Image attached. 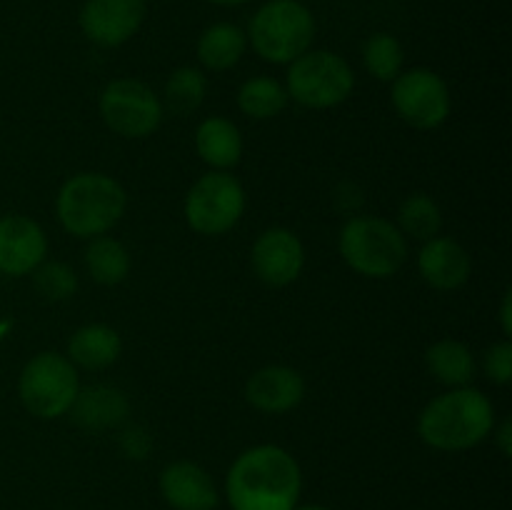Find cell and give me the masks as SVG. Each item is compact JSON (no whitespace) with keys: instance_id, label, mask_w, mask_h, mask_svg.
I'll return each instance as SVG.
<instances>
[{"instance_id":"d6986e66","label":"cell","mask_w":512,"mask_h":510,"mask_svg":"<svg viewBox=\"0 0 512 510\" xmlns=\"http://www.w3.org/2000/svg\"><path fill=\"white\" fill-rule=\"evenodd\" d=\"M70 410H73L75 423L90 430H100L120 423L128 415V400L120 390L108 388V385H95V388L78 393Z\"/></svg>"},{"instance_id":"5b68a950","label":"cell","mask_w":512,"mask_h":510,"mask_svg":"<svg viewBox=\"0 0 512 510\" xmlns=\"http://www.w3.org/2000/svg\"><path fill=\"white\" fill-rule=\"evenodd\" d=\"M340 255L365 278H390L403 268L408 243L385 218H353L340 233Z\"/></svg>"},{"instance_id":"9c48e42d","label":"cell","mask_w":512,"mask_h":510,"mask_svg":"<svg viewBox=\"0 0 512 510\" xmlns=\"http://www.w3.org/2000/svg\"><path fill=\"white\" fill-rule=\"evenodd\" d=\"M100 115L113 133L123 138H145L163 120V103L140 80L120 78L105 85L100 95Z\"/></svg>"},{"instance_id":"7a4b0ae2","label":"cell","mask_w":512,"mask_h":510,"mask_svg":"<svg viewBox=\"0 0 512 510\" xmlns=\"http://www.w3.org/2000/svg\"><path fill=\"white\" fill-rule=\"evenodd\" d=\"M493 430V405L480 390L455 388L430 400L420 413L418 433L435 450H468Z\"/></svg>"},{"instance_id":"30bf717a","label":"cell","mask_w":512,"mask_h":510,"mask_svg":"<svg viewBox=\"0 0 512 510\" xmlns=\"http://www.w3.org/2000/svg\"><path fill=\"white\" fill-rule=\"evenodd\" d=\"M393 105L400 118L413 128H438L450 115L448 85L433 70L413 68L395 78Z\"/></svg>"},{"instance_id":"6da1fadb","label":"cell","mask_w":512,"mask_h":510,"mask_svg":"<svg viewBox=\"0 0 512 510\" xmlns=\"http://www.w3.org/2000/svg\"><path fill=\"white\" fill-rule=\"evenodd\" d=\"M300 488L298 460L278 445L245 450L225 478V495L233 510H295Z\"/></svg>"},{"instance_id":"5bb4252c","label":"cell","mask_w":512,"mask_h":510,"mask_svg":"<svg viewBox=\"0 0 512 510\" xmlns=\"http://www.w3.org/2000/svg\"><path fill=\"white\" fill-rule=\"evenodd\" d=\"M160 493L173 510H215L220 500L213 478L190 460L170 463L160 473Z\"/></svg>"},{"instance_id":"2e32d148","label":"cell","mask_w":512,"mask_h":510,"mask_svg":"<svg viewBox=\"0 0 512 510\" xmlns=\"http://www.w3.org/2000/svg\"><path fill=\"white\" fill-rule=\"evenodd\" d=\"M418 268L425 283L438 290H455L468 283L470 255L458 240L453 238H430L418 255Z\"/></svg>"},{"instance_id":"f1b7e54d","label":"cell","mask_w":512,"mask_h":510,"mask_svg":"<svg viewBox=\"0 0 512 510\" xmlns=\"http://www.w3.org/2000/svg\"><path fill=\"white\" fill-rule=\"evenodd\" d=\"M508 438H510V423H505L503 430H500V440H503V453H505V455H510V443H508Z\"/></svg>"},{"instance_id":"cb8c5ba5","label":"cell","mask_w":512,"mask_h":510,"mask_svg":"<svg viewBox=\"0 0 512 510\" xmlns=\"http://www.w3.org/2000/svg\"><path fill=\"white\" fill-rule=\"evenodd\" d=\"M208 80L195 68H178L165 83V108L173 115H190L200 108Z\"/></svg>"},{"instance_id":"1f68e13d","label":"cell","mask_w":512,"mask_h":510,"mask_svg":"<svg viewBox=\"0 0 512 510\" xmlns=\"http://www.w3.org/2000/svg\"><path fill=\"white\" fill-rule=\"evenodd\" d=\"M295 510H328V508H320V505H308V508H295Z\"/></svg>"},{"instance_id":"ac0fdd59","label":"cell","mask_w":512,"mask_h":510,"mask_svg":"<svg viewBox=\"0 0 512 510\" xmlns=\"http://www.w3.org/2000/svg\"><path fill=\"white\" fill-rule=\"evenodd\" d=\"M120 350H123L120 335L113 328L100 323L75 330L68 343L70 363H78L88 370H100L113 365L118 360Z\"/></svg>"},{"instance_id":"4dcf8cb0","label":"cell","mask_w":512,"mask_h":510,"mask_svg":"<svg viewBox=\"0 0 512 510\" xmlns=\"http://www.w3.org/2000/svg\"><path fill=\"white\" fill-rule=\"evenodd\" d=\"M210 3H215V5H223V8H238V5H245V3H250V0H210Z\"/></svg>"},{"instance_id":"3957f363","label":"cell","mask_w":512,"mask_h":510,"mask_svg":"<svg viewBox=\"0 0 512 510\" xmlns=\"http://www.w3.org/2000/svg\"><path fill=\"white\" fill-rule=\"evenodd\" d=\"M58 220L75 238L108 233L125 213V190L103 173H80L65 180L58 193Z\"/></svg>"},{"instance_id":"83f0119b","label":"cell","mask_w":512,"mask_h":510,"mask_svg":"<svg viewBox=\"0 0 512 510\" xmlns=\"http://www.w3.org/2000/svg\"><path fill=\"white\" fill-rule=\"evenodd\" d=\"M485 373L490 380L505 385L512 378V345L498 343L485 353Z\"/></svg>"},{"instance_id":"44dd1931","label":"cell","mask_w":512,"mask_h":510,"mask_svg":"<svg viewBox=\"0 0 512 510\" xmlns=\"http://www.w3.org/2000/svg\"><path fill=\"white\" fill-rule=\"evenodd\" d=\"M428 368L440 383L453 385V388H465L475 375V360L468 345L458 340H438L428 350Z\"/></svg>"},{"instance_id":"7c38bea8","label":"cell","mask_w":512,"mask_h":510,"mask_svg":"<svg viewBox=\"0 0 512 510\" xmlns=\"http://www.w3.org/2000/svg\"><path fill=\"white\" fill-rule=\"evenodd\" d=\"M48 253V240L43 228L25 215H3L0 218V273L28 275L38 268Z\"/></svg>"},{"instance_id":"277c9868","label":"cell","mask_w":512,"mask_h":510,"mask_svg":"<svg viewBox=\"0 0 512 510\" xmlns=\"http://www.w3.org/2000/svg\"><path fill=\"white\" fill-rule=\"evenodd\" d=\"M248 38L268 63H293L313 45L315 18L300 0H268L250 20Z\"/></svg>"},{"instance_id":"e0dca14e","label":"cell","mask_w":512,"mask_h":510,"mask_svg":"<svg viewBox=\"0 0 512 510\" xmlns=\"http://www.w3.org/2000/svg\"><path fill=\"white\" fill-rule=\"evenodd\" d=\"M195 148H198V155L205 163L225 170L238 165L240 155H243V138H240V130L230 120L208 118L198 125Z\"/></svg>"},{"instance_id":"d4e9b609","label":"cell","mask_w":512,"mask_h":510,"mask_svg":"<svg viewBox=\"0 0 512 510\" xmlns=\"http://www.w3.org/2000/svg\"><path fill=\"white\" fill-rule=\"evenodd\" d=\"M403 45L395 35L390 33H375L365 40L363 45V63L370 75L378 80H395L403 68Z\"/></svg>"},{"instance_id":"603a6c76","label":"cell","mask_w":512,"mask_h":510,"mask_svg":"<svg viewBox=\"0 0 512 510\" xmlns=\"http://www.w3.org/2000/svg\"><path fill=\"white\" fill-rule=\"evenodd\" d=\"M238 105L245 115L255 120L275 118L288 105V90L273 78H250L240 88Z\"/></svg>"},{"instance_id":"4fadbf2b","label":"cell","mask_w":512,"mask_h":510,"mask_svg":"<svg viewBox=\"0 0 512 510\" xmlns=\"http://www.w3.org/2000/svg\"><path fill=\"white\" fill-rule=\"evenodd\" d=\"M305 263L303 243L285 228H270L255 240L253 270L263 283L273 288L290 285L300 275Z\"/></svg>"},{"instance_id":"f546056e","label":"cell","mask_w":512,"mask_h":510,"mask_svg":"<svg viewBox=\"0 0 512 510\" xmlns=\"http://www.w3.org/2000/svg\"><path fill=\"white\" fill-rule=\"evenodd\" d=\"M503 328L505 333H510V298H505L503 303Z\"/></svg>"},{"instance_id":"52a82bcc","label":"cell","mask_w":512,"mask_h":510,"mask_svg":"<svg viewBox=\"0 0 512 510\" xmlns=\"http://www.w3.org/2000/svg\"><path fill=\"white\" fill-rule=\"evenodd\" d=\"M20 400L38 418H60L78 398V373L73 363L58 353H40L20 373Z\"/></svg>"},{"instance_id":"8fae6325","label":"cell","mask_w":512,"mask_h":510,"mask_svg":"<svg viewBox=\"0 0 512 510\" xmlns=\"http://www.w3.org/2000/svg\"><path fill=\"white\" fill-rule=\"evenodd\" d=\"M145 13V0H85L80 8V28L85 38L100 48H118L138 33Z\"/></svg>"},{"instance_id":"ffe728a7","label":"cell","mask_w":512,"mask_h":510,"mask_svg":"<svg viewBox=\"0 0 512 510\" xmlns=\"http://www.w3.org/2000/svg\"><path fill=\"white\" fill-rule=\"evenodd\" d=\"M248 48V35L233 23H215L198 40V58L208 70H228L238 65Z\"/></svg>"},{"instance_id":"ba28073f","label":"cell","mask_w":512,"mask_h":510,"mask_svg":"<svg viewBox=\"0 0 512 510\" xmlns=\"http://www.w3.org/2000/svg\"><path fill=\"white\" fill-rule=\"evenodd\" d=\"M243 185L223 170L203 175L185 198V220L200 235H223L243 218Z\"/></svg>"},{"instance_id":"4316f807","label":"cell","mask_w":512,"mask_h":510,"mask_svg":"<svg viewBox=\"0 0 512 510\" xmlns=\"http://www.w3.org/2000/svg\"><path fill=\"white\" fill-rule=\"evenodd\" d=\"M33 280L45 300H68L78 288V278L63 263H40L33 270Z\"/></svg>"},{"instance_id":"7402d4cb","label":"cell","mask_w":512,"mask_h":510,"mask_svg":"<svg viewBox=\"0 0 512 510\" xmlns=\"http://www.w3.org/2000/svg\"><path fill=\"white\" fill-rule=\"evenodd\" d=\"M85 268L100 285H118L130 273V255L123 243L108 235H98L85 253Z\"/></svg>"},{"instance_id":"8992f818","label":"cell","mask_w":512,"mask_h":510,"mask_svg":"<svg viewBox=\"0 0 512 510\" xmlns=\"http://www.w3.org/2000/svg\"><path fill=\"white\" fill-rule=\"evenodd\" d=\"M353 85L348 60L330 50H308L290 63L285 90L305 108H333L353 93Z\"/></svg>"},{"instance_id":"9a60e30c","label":"cell","mask_w":512,"mask_h":510,"mask_svg":"<svg viewBox=\"0 0 512 510\" xmlns=\"http://www.w3.org/2000/svg\"><path fill=\"white\" fill-rule=\"evenodd\" d=\"M305 380L298 370L285 365H270L258 370L245 385V398L263 413H288L303 400Z\"/></svg>"},{"instance_id":"484cf974","label":"cell","mask_w":512,"mask_h":510,"mask_svg":"<svg viewBox=\"0 0 512 510\" xmlns=\"http://www.w3.org/2000/svg\"><path fill=\"white\" fill-rule=\"evenodd\" d=\"M400 220V233L413 235L418 240H430L438 235L440 225H443V215H440L438 203H433V198L418 193L405 198V203L398 210Z\"/></svg>"}]
</instances>
